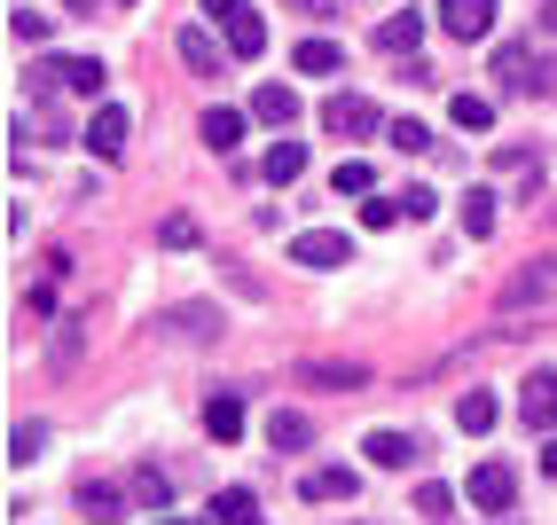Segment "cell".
Instances as JSON below:
<instances>
[{
  "label": "cell",
  "mask_w": 557,
  "mask_h": 525,
  "mask_svg": "<svg viewBox=\"0 0 557 525\" xmlns=\"http://www.w3.org/2000/svg\"><path fill=\"white\" fill-rule=\"evenodd\" d=\"M259 173H268V180H299L307 173V141H275L268 158H259Z\"/></svg>",
  "instance_id": "cell-21"
},
{
  "label": "cell",
  "mask_w": 557,
  "mask_h": 525,
  "mask_svg": "<svg viewBox=\"0 0 557 525\" xmlns=\"http://www.w3.org/2000/svg\"><path fill=\"white\" fill-rule=\"evenodd\" d=\"M549 290H557V259H527V267L503 283V307L518 314V307H534V298H549Z\"/></svg>",
  "instance_id": "cell-8"
},
{
  "label": "cell",
  "mask_w": 557,
  "mask_h": 525,
  "mask_svg": "<svg viewBox=\"0 0 557 525\" xmlns=\"http://www.w3.org/2000/svg\"><path fill=\"white\" fill-rule=\"evenodd\" d=\"M158 243H165V251H189V243H197V220H181V212H173L165 228H158Z\"/></svg>",
  "instance_id": "cell-31"
},
{
  "label": "cell",
  "mask_w": 557,
  "mask_h": 525,
  "mask_svg": "<svg viewBox=\"0 0 557 525\" xmlns=\"http://www.w3.org/2000/svg\"><path fill=\"white\" fill-rule=\"evenodd\" d=\"M290 259H299V267H346L354 243L338 228H307V236H290Z\"/></svg>",
  "instance_id": "cell-7"
},
{
  "label": "cell",
  "mask_w": 557,
  "mask_h": 525,
  "mask_svg": "<svg viewBox=\"0 0 557 525\" xmlns=\"http://www.w3.org/2000/svg\"><path fill=\"white\" fill-rule=\"evenodd\" d=\"M448 510H456V495H448V486H440V478H424V486H417V517H432V525H440Z\"/></svg>",
  "instance_id": "cell-29"
},
{
  "label": "cell",
  "mask_w": 557,
  "mask_h": 525,
  "mask_svg": "<svg viewBox=\"0 0 557 525\" xmlns=\"http://www.w3.org/2000/svg\"><path fill=\"white\" fill-rule=\"evenodd\" d=\"M456 424H463V432H495V424H503L495 392H463V400H456Z\"/></svg>",
  "instance_id": "cell-22"
},
{
  "label": "cell",
  "mask_w": 557,
  "mask_h": 525,
  "mask_svg": "<svg viewBox=\"0 0 557 525\" xmlns=\"http://www.w3.org/2000/svg\"><path fill=\"white\" fill-rule=\"evenodd\" d=\"M48 24H55V16H32V9H9V32H16V40H48Z\"/></svg>",
  "instance_id": "cell-32"
},
{
  "label": "cell",
  "mask_w": 557,
  "mask_h": 525,
  "mask_svg": "<svg viewBox=\"0 0 557 525\" xmlns=\"http://www.w3.org/2000/svg\"><path fill=\"white\" fill-rule=\"evenodd\" d=\"M134 502H141V510H173V478H165L158 463H141V471H134Z\"/></svg>",
  "instance_id": "cell-23"
},
{
  "label": "cell",
  "mask_w": 557,
  "mask_h": 525,
  "mask_svg": "<svg viewBox=\"0 0 557 525\" xmlns=\"http://www.w3.org/2000/svg\"><path fill=\"white\" fill-rule=\"evenodd\" d=\"M205 432L212 439H244V392H212L205 400Z\"/></svg>",
  "instance_id": "cell-19"
},
{
  "label": "cell",
  "mask_w": 557,
  "mask_h": 525,
  "mask_svg": "<svg viewBox=\"0 0 557 525\" xmlns=\"http://www.w3.org/2000/svg\"><path fill=\"white\" fill-rule=\"evenodd\" d=\"M197 134H205V149H236V141H244V110H228V102H212L205 118H197Z\"/></svg>",
  "instance_id": "cell-18"
},
{
  "label": "cell",
  "mask_w": 557,
  "mask_h": 525,
  "mask_svg": "<svg viewBox=\"0 0 557 525\" xmlns=\"http://www.w3.org/2000/svg\"><path fill=\"white\" fill-rule=\"evenodd\" d=\"M71 9H87V0H71Z\"/></svg>",
  "instance_id": "cell-40"
},
{
  "label": "cell",
  "mask_w": 557,
  "mask_h": 525,
  "mask_svg": "<svg viewBox=\"0 0 557 525\" xmlns=\"http://www.w3.org/2000/svg\"><path fill=\"white\" fill-rule=\"evenodd\" d=\"M495 79H510L518 95H557V55L542 63L534 48H518V40H510V48H495Z\"/></svg>",
  "instance_id": "cell-2"
},
{
  "label": "cell",
  "mask_w": 557,
  "mask_h": 525,
  "mask_svg": "<svg viewBox=\"0 0 557 525\" xmlns=\"http://www.w3.org/2000/svg\"><path fill=\"white\" fill-rule=\"evenodd\" d=\"M542 478H557V432L542 439Z\"/></svg>",
  "instance_id": "cell-37"
},
{
  "label": "cell",
  "mask_w": 557,
  "mask_h": 525,
  "mask_svg": "<svg viewBox=\"0 0 557 525\" xmlns=\"http://www.w3.org/2000/svg\"><path fill=\"white\" fill-rule=\"evenodd\" d=\"M212 525H268V517H259L251 486H220V495H212Z\"/></svg>",
  "instance_id": "cell-15"
},
{
  "label": "cell",
  "mask_w": 557,
  "mask_h": 525,
  "mask_svg": "<svg viewBox=\"0 0 557 525\" xmlns=\"http://www.w3.org/2000/svg\"><path fill=\"white\" fill-rule=\"evenodd\" d=\"M173 322H181V329H189V337H197V346H212V337H220V314H212V307H181Z\"/></svg>",
  "instance_id": "cell-30"
},
{
  "label": "cell",
  "mask_w": 557,
  "mask_h": 525,
  "mask_svg": "<svg viewBox=\"0 0 557 525\" xmlns=\"http://www.w3.org/2000/svg\"><path fill=\"white\" fill-rule=\"evenodd\" d=\"M432 16L448 40H487L495 32V0H432Z\"/></svg>",
  "instance_id": "cell-3"
},
{
  "label": "cell",
  "mask_w": 557,
  "mask_h": 525,
  "mask_svg": "<svg viewBox=\"0 0 557 525\" xmlns=\"http://www.w3.org/2000/svg\"><path fill=\"white\" fill-rule=\"evenodd\" d=\"M322 126L338 134V141H354V134H377L385 118H377V102H369V95H330L322 102Z\"/></svg>",
  "instance_id": "cell-5"
},
{
  "label": "cell",
  "mask_w": 557,
  "mask_h": 525,
  "mask_svg": "<svg viewBox=\"0 0 557 525\" xmlns=\"http://www.w3.org/2000/svg\"><path fill=\"white\" fill-rule=\"evenodd\" d=\"M463 236H495V189H471L463 197Z\"/></svg>",
  "instance_id": "cell-26"
},
{
  "label": "cell",
  "mask_w": 557,
  "mask_h": 525,
  "mask_svg": "<svg viewBox=\"0 0 557 525\" xmlns=\"http://www.w3.org/2000/svg\"><path fill=\"white\" fill-rule=\"evenodd\" d=\"M71 87V95H102V79H110V71L95 63V55H63V63H40V87Z\"/></svg>",
  "instance_id": "cell-10"
},
{
  "label": "cell",
  "mask_w": 557,
  "mask_h": 525,
  "mask_svg": "<svg viewBox=\"0 0 557 525\" xmlns=\"http://www.w3.org/2000/svg\"><path fill=\"white\" fill-rule=\"evenodd\" d=\"M126 126H134V118H126L119 102H102L95 118H87V149H95L102 165H119V158H126Z\"/></svg>",
  "instance_id": "cell-6"
},
{
  "label": "cell",
  "mask_w": 557,
  "mask_h": 525,
  "mask_svg": "<svg viewBox=\"0 0 557 525\" xmlns=\"http://www.w3.org/2000/svg\"><path fill=\"white\" fill-rule=\"evenodd\" d=\"M432 212H440L432 189H408V197H400V220H432Z\"/></svg>",
  "instance_id": "cell-34"
},
{
  "label": "cell",
  "mask_w": 557,
  "mask_h": 525,
  "mask_svg": "<svg viewBox=\"0 0 557 525\" xmlns=\"http://www.w3.org/2000/svg\"><path fill=\"white\" fill-rule=\"evenodd\" d=\"M40 447H48V424H16V432H9V463H16V471L40 463Z\"/></svg>",
  "instance_id": "cell-27"
},
{
  "label": "cell",
  "mask_w": 557,
  "mask_h": 525,
  "mask_svg": "<svg viewBox=\"0 0 557 525\" xmlns=\"http://www.w3.org/2000/svg\"><path fill=\"white\" fill-rule=\"evenodd\" d=\"M173 48H181V63H189L197 79H220V48H212V32H205V24H181V32H173Z\"/></svg>",
  "instance_id": "cell-12"
},
{
  "label": "cell",
  "mask_w": 557,
  "mask_h": 525,
  "mask_svg": "<svg viewBox=\"0 0 557 525\" xmlns=\"http://www.w3.org/2000/svg\"><path fill=\"white\" fill-rule=\"evenodd\" d=\"M126 502H134V486H110V478H79V510H87L95 525H119V517H126Z\"/></svg>",
  "instance_id": "cell-11"
},
{
  "label": "cell",
  "mask_w": 557,
  "mask_h": 525,
  "mask_svg": "<svg viewBox=\"0 0 557 525\" xmlns=\"http://www.w3.org/2000/svg\"><path fill=\"white\" fill-rule=\"evenodd\" d=\"M354 486H361V471H346V463H322V471H307V478H299V495H307V502H346Z\"/></svg>",
  "instance_id": "cell-13"
},
{
  "label": "cell",
  "mask_w": 557,
  "mask_h": 525,
  "mask_svg": "<svg viewBox=\"0 0 557 525\" xmlns=\"http://www.w3.org/2000/svg\"><path fill=\"white\" fill-rule=\"evenodd\" d=\"M330 189H338V197H369V189H377V165H369V158H346L338 173H330Z\"/></svg>",
  "instance_id": "cell-24"
},
{
  "label": "cell",
  "mask_w": 557,
  "mask_h": 525,
  "mask_svg": "<svg viewBox=\"0 0 557 525\" xmlns=\"http://www.w3.org/2000/svg\"><path fill=\"white\" fill-rule=\"evenodd\" d=\"M338 63H346L338 40H299V48H290V71H307V79H330Z\"/></svg>",
  "instance_id": "cell-20"
},
{
  "label": "cell",
  "mask_w": 557,
  "mask_h": 525,
  "mask_svg": "<svg viewBox=\"0 0 557 525\" xmlns=\"http://www.w3.org/2000/svg\"><path fill=\"white\" fill-rule=\"evenodd\" d=\"M417 40H424V9H400V16L377 24V48H385V55H408Z\"/></svg>",
  "instance_id": "cell-17"
},
{
  "label": "cell",
  "mask_w": 557,
  "mask_h": 525,
  "mask_svg": "<svg viewBox=\"0 0 557 525\" xmlns=\"http://www.w3.org/2000/svg\"><path fill=\"white\" fill-rule=\"evenodd\" d=\"M424 141H432V134H424L417 118H400V126H393V149H408V158H424Z\"/></svg>",
  "instance_id": "cell-33"
},
{
  "label": "cell",
  "mask_w": 557,
  "mask_h": 525,
  "mask_svg": "<svg viewBox=\"0 0 557 525\" xmlns=\"http://www.w3.org/2000/svg\"><path fill=\"white\" fill-rule=\"evenodd\" d=\"M205 16L220 24V40H228V55H236V63H251L259 48H268V24H259L251 0H205Z\"/></svg>",
  "instance_id": "cell-1"
},
{
  "label": "cell",
  "mask_w": 557,
  "mask_h": 525,
  "mask_svg": "<svg viewBox=\"0 0 557 525\" xmlns=\"http://www.w3.org/2000/svg\"><path fill=\"white\" fill-rule=\"evenodd\" d=\"M268 439H275V455H299V447H307V416H290V408H283V416L268 424Z\"/></svg>",
  "instance_id": "cell-28"
},
{
  "label": "cell",
  "mask_w": 557,
  "mask_h": 525,
  "mask_svg": "<svg viewBox=\"0 0 557 525\" xmlns=\"http://www.w3.org/2000/svg\"><path fill=\"white\" fill-rule=\"evenodd\" d=\"M518 416H527L542 439L557 432V368H534V377H527V400H518Z\"/></svg>",
  "instance_id": "cell-9"
},
{
  "label": "cell",
  "mask_w": 557,
  "mask_h": 525,
  "mask_svg": "<svg viewBox=\"0 0 557 525\" xmlns=\"http://www.w3.org/2000/svg\"><path fill=\"white\" fill-rule=\"evenodd\" d=\"M463 495H471V510H487V517H503V510L518 502V478H510V471H503V463L487 455V463H479V471L463 478Z\"/></svg>",
  "instance_id": "cell-4"
},
{
  "label": "cell",
  "mask_w": 557,
  "mask_h": 525,
  "mask_svg": "<svg viewBox=\"0 0 557 525\" xmlns=\"http://www.w3.org/2000/svg\"><path fill=\"white\" fill-rule=\"evenodd\" d=\"M361 455L377 463V471H408V463H417V439H408V432H369Z\"/></svg>",
  "instance_id": "cell-14"
},
{
  "label": "cell",
  "mask_w": 557,
  "mask_h": 525,
  "mask_svg": "<svg viewBox=\"0 0 557 525\" xmlns=\"http://www.w3.org/2000/svg\"><path fill=\"white\" fill-rule=\"evenodd\" d=\"M542 32H557V0H542Z\"/></svg>",
  "instance_id": "cell-38"
},
{
  "label": "cell",
  "mask_w": 557,
  "mask_h": 525,
  "mask_svg": "<svg viewBox=\"0 0 557 525\" xmlns=\"http://www.w3.org/2000/svg\"><path fill=\"white\" fill-rule=\"evenodd\" d=\"M307 377H314V385H361V368H338V361H314Z\"/></svg>",
  "instance_id": "cell-35"
},
{
  "label": "cell",
  "mask_w": 557,
  "mask_h": 525,
  "mask_svg": "<svg viewBox=\"0 0 557 525\" xmlns=\"http://www.w3.org/2000/svg\"><path fill=\"white\" fill-rule=\"evenodd\" d=\"M448 118H456L463 134H487V126H495V102H487V95H456V102H448Z\"/></svg>",
  "instance_id": "cell-25"
},
{
  "label": "cell",
  "mask_w": 557,
  "mask_h": 525,
  "mask_svg": "<svg viewBox=\"0 0 557 525\" xmlns=\"http://www.w3.org/2000/svg\"><path fill=\"white\" fill-rule=\"evenodd\" d=\"M393 220H400V197L393 204H361V228H393Z\"/></svg>",
  "instance_id": "cell-36"
},
{
  "label": "cell",
  "mask_w": 557,
  "mask_h": 525,
  "mask_svg": "<svg viewBox=\"0 0 557 525\" xmlns=\"http://www.w3.org/2000/svg\"><path fill=\"white\" fill-rule=\"evenodd\" d=\"M150 525H212V517H150Z\"/></svg>",
  "instance_id": "cell-39"
},
{
  "label": "cell",
  "mask_w": 557,
  "mask_h": 525,
  "mask_svg": "<svg viewBox=\"0 0 557 525\" xmlns=\"http://www.w3.org/2000/svg\"><path fill=\"white\" fill-rule=\"evenodd\" d=\"M251 118H259V126H290V118H299V95H290L283 79H268V87L251 95Z\"/></svg>",
  "instance_id": "cell-16"
}]
</instances>
